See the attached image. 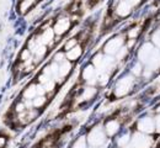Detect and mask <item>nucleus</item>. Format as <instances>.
Listing matches in <instances>:
<instances>
[{
  "label": "nucleus",
  "instance_id": "obj_1",
  "mask_svg": "<svg viewBox=\"0 0 160 148\" xmlns=\"http://www.w3.org/2000/svg\"><path fill=\"white\" fill-rule=\"evenodd\" d=\"M133 82L134 78L132 75H124L123 78H121L115 86V95L118 98L127 95L133 88Z\"/></svg>",
  "mask_w": 160,
  "mask_h": 148
},
{
  "label": "nucleus",
  "instance_id": "obj_2",
  "mask_svg": "<svg viewBox=\"0 0 160 148\" xmlns=\"http://www.w3.org/2000/svg\"><path fill=\"white\" fill-rule=\"evenodd\" d=\"M106 141V135L103 132V130L101 127H95L90 131L89 136H88V142L92 146V147H100L105 143Z\"/></svg>",
  "mask_w": 160,
  "mask_h": 148
},
{
  "label": "nucleus",
  "instance_id": "obj_3",
  "mask_svg": "<svg viewBox=\"0 0 160 148\" xmlns=\"http://www.w3.org/2000/svg\"><path fill=\"white\" fill-rule=\"evenodd\" d=\"M131 143L133 148H150L152 147V138L145 133H134L133 138H131Z\"/></svg>",
  "mask_w": 160,
  "mask_h": 148
},
{
  "label": "nucleus",
  "instance_id": "obj_4",
  "mask_svg": "<svg viewBox=\"0 0 160 148\" xmlns=\"http://www.w3.org/2000/svg\"><path fill=\"white\" fill-rule=\"evenodd\" d=\"M122 44H123V37L122 36H117V37H113L111 40H108L107 43L105 44V53L108 54V56H116V53L122 48Z\"/></svg>",
  "mask_w": 160,
  "mask_h": 148
},
{
  "label": "nucleus",
  "instance_id": "obj_5",
  "mask_svg": "<svg viewBox=\"0 0 160 148\" xmlns=\"http://www.w3.org/2000/svg\"><path fill=\"white\" fill-rule=\"evenodd\" d=\"M70 19L67 18V16H62L59 19H57V21L54 22V26L52 27L53 31H54V35H58V36H62L64 35L69 28H70Z\"/></svg>",
  "mask_w": 160,
  "mask_h": 148
},
{
  "label": "nucleus",
  "instance_id": "obj_6",
  "mask_svg": "<svg viewBox=\"0 0 160 148\" xmlns=\"http://www.w3.org/2000/svg\"><path fill=\"white\" fill-rule=\"evenodd\" d=\"M137 127L142 133H152L155 130V121L152 117H143L138 121Z\"/></svg>",
  "mask_w": 160,
  "mask_h": 148
},
{
  "label": "nucleus",
  "instance_id": "obj_7",
  "mask_svg": "<svg viewBox=\"0 0 160 148\" xmlns=\"http://www.w3.org/2000/svg\"><path fill=\"white\" fill-rule=\"evenodd\" d=\"M145 65L148 69H150L152 72L153 70H157L160 68V51L154 48V51L152 52L150 57L148 58V61L145 62Z\"/></svg>",
  "mask_w": 160,
  "mask_h": 148
},
{
  "label": "nucleus",
  "instance_id": "obj_8",
  "mask_svg": "<svg viewBox=\"0 0 160 148\" xmlns=\"http://www.w3.org/2000/svg\"><path fill=\"white\" fill-rule=\"evenodd\" d=\"M82 79L88 83V84H94L98 79V70L94 65H88L85 67V69L82 70Z\"/></svg>",
  "mask_w": 160,
  "mask_h": 148
},
{
  "label": "nucleus",
  "instance_id": "obj_9",
  "mask_svg": "<svg viewBox=\"0 0 160 148\" xmlns=\"http://www.w3.org/2000/svg\"><path fill=\"white\" fill-rule=\"evenodd\" d=\"M154 51V46L152 43H144L139 49V53H138V57H139V61L142 63L145 64V62L148 61V58L150 57L152 52Z\"/></svg>",
  "mask_w": 160,
  "mask_h": 148
},
{
  "label": "nucleus",
  "instance_id": "obj_10",
  "mask_svg": "<svg viewBox=\"0 0 160 148\" xmlns=\"http://www.w3.org/2000/svg\"><path fill=\"white\" fill-rule=\"evenodd\" d=\"M54 36H56V35H54L53 28H52V27H47V28L42 30V33H41V36L38 37V40H40V42L42 43V44L47 46V44L53 43Z\"/></svg>",
  "mask_w": 160,
  "mask_h": 148
},
{
  "label": "nucleus",
  "instance_id": "obj_11",
  "mask_svg": "<svg viewBox=\"0 0 160 148\" xmlns=\"http://www.w3.org/2000/svg\"><path fill=\"white\" fill-rule=\"evenodd\" d=\"M115 11H116V14H117L120 18H126V16H128V15L131 14V11H132V6H131L127 1L121 0L120 3L117 4Z\"/></svg>",
  "mask_w": 160,
  "mask_h": 148
},
{
  "label": "nucleus",
  "instance_id": "obj_12",
  "mask_svg": "<svg viewBox=\"0 0 160 148\" xmlns=\"http://www.w3.org/2000/svg\"><path fill=\"white\" fill-rule=\"evenodd\" d=\"M81 54H82V47L79 46V44H77L75 47H73L72 49H69L67 52L65 58L69 62H75V61H78L80 57H81Z\"/></svg>",
  "mask_w": 160,
  "mask_h": 148
},
{
  "label": "nucleus",
  "instance_id": "obj_13",
  "mask_svg": "<svg viewBox=\"0 0 160 148\" xmlns=\"http://www.w3.org/2000/svg\"><path fill=\"white\" fill-rule=\"evenodd\" d=\"M72 72V62L69 61H64L59 64V70H58V78L59 79H64L68 77V74Z\"/></svg>",
  "mask_w": 160,
  "mask_h": 148
},
{
  "label": "nucleus",
  "instance_id": "obj_14",
  "mask_svg": "<svg viewBox=\"0 0 160 148\" xmlns=\"http://www.w3.org/2000/svg\"><path fill=\"white\" fill-rule=\"evenodd\" d=\"M23 100H32L37 96V85L36 84H30L28 86H26V89L22 93Z\"/></svg>",
  "mask_w": 160,
  "mask_h": 148
},
{
  "label": "nucleus",
  "instance_id": "obj_15",
  "mask_svg": "<svg viewBox=\"0 0 160 148\" xmlns=\"http://www.w3.org/2000/svg\"><path fill=\"white\" fill-rule=\"evenodd\" d=\"M105 130H106V132H107L108 136H113V135H116L120 131V122L117 120H110L106 124Z\"/></svg>",
  "mask_w": 160,
  "mask_h": 148
},
{
  "label": "nucleus",
  "instance_id": "obj_16",
  "mask_svg": "<svg viewBox=\"0 0 160 148\" xmlns=\"http://www.w3.org/2000/svg\"><path fill=\"white\" fill-rule=\"evenodd\" d=\"M96 93H98V90H96L95 88L88 86V88H85V89L82 90V93H81V99H82V100H90V99H92V98L96 95Z\"/></svg>",
  "mask_w": 160,
  "mask_h": 148
},
{
  "label": "nucleus",
  "instance_id": "obj_17",
  "mask_svg": "<svg viewBox=\"0 0 160 148\" xmlns=\"http://www.w3.org/2000/svg\"><path fill=\"white\" fill-rule=\"evenodd\" d=\"M46 103H47V98L44 95H37L35 99H32V107L38 110L46 105Z\"/></svg>",
  "mask_w": 160,
  "mask_h": 148
},
{
  "label": "nucleus",
  "instance_id": "obj_18",
  "mask_svg": "<svg viewBox=\"0 0 160 148\" xmlns=\"http://www.w3.org/2000/svg\"><path fill=\"white\" fill-rule=\"evenodd\" d=\"M117 143L120 147H126L128 143H131V135L129 133H123L121 135L117 140Z\"/></svg>",
  "mask_w": 160,
  "mask_h": 148
},
{
  "label": "nucleus",
  "instance_id": "obj_19",
  "mask_svg": "<svg viewBox=\"0 0 160 148\" xmlns=\"http://www.w3.org/2000/svg\"><path fill=\"white\" fill-rule=\"evenodd\" d=\"M78 44V40L77 38H69L68 41H67V43L64 44V49L68 52L69 49H72L73 47H75Z\"/></svg>",
  "mask_w": 160,
  "mask_h": 148
},
{
  "label": "nucleus",
  "instance_id": "obj_20",
  "mask_svg": "<svg viewBox=\"0 0 160 148\" xmlns=\"http://www.w3.org/2000/svg\"><path fill=\"white\" fill-rule=\"evenodd\" d=\"M131 72H132V74L133 75H136V77H138L142 74V72H143V68H142V64L140 63H136L132 68H131Z\"/></svg>",
  "mask_w": 160,
  "mask_h": 148
},
{
  "label": "nucleus",
  "instance_id": "obj_21",
  "mask_svg": "<svg viewBox=\"0 0 160 148\" xmlns=\"http://www.w3.org/2000/svg\"><path fill=\"white\" fill-rule=\"evenodd\" d=\"M127 53H128L127 47H122L120 51L116 53V58H117V61H122V59H124V58H126V56H127Z\"/></svg>",
  "mask_w": 160,
  "mask_h": 148
},
{
  "label": "nucleus",
  "instance_id": "obj_22",
  "mask_svg": "<svg viewBox=\"0 0 160 148\" xmlns=\"http://www.w3.org/2000/svg\"><path fill=\"white\" fill-rule=\"evenodd\" d=\"M27 110V107L25 105V101L22 100L20 103H18L16 105H15V114L18 115V114H21V112H25Z\"/></svg>",
  "mask_w": 160,
  "mask_h": 148
},
{
  "label": "nucleus",
  "instance_id": "obj_23",
  "mask_svg": "<svg viewBox=\"0 0 160 148\" xmlns=\"http://www.w3.org/2000/svg\"><path fill=\"white\" fill-rule=\"evenodd\" d=\"M138 35H139V28L138 27H133L128 31V38L129 40H136L138 37Z\"/></svg>",
  "mask_w": 160,
  "mask_h": 148
},
{
  "label": "nucleus",
  "instance_id": "obj_24",
  "mask_svg": "<svg viewBox=\"0 0 160 148\" xmlns=\"http://www.w3.org/2000/svg\"><path fill=\"white\" fill-rule=\"evenodd\" d=\"M43 86H44L46 93H51V91H53V90L56 89V82H54L53 79H51L49 82H47Z\"/></svg>",
  "mask_w": 160,
  "mask_h": 148
},
{
  "label": "nucleus",
  "instance_id": "obj_25",
  "mask_svg": "<svg viewBox=\"0 0 160 148\" xmlns=\"http://www.w3.org/2000/svg\"><path fill=\"white\" fill-rule=\"evenodd\" d=\"M64 61H65V54H64L63 52L56 53L54 57H53V62H56V63H58V64H60L62 62H64Z\"/></svg>",
  "mask_w": 160,
  "mask_h": 148
},
{
  "label": "nucleus",
  "instance_id": "obj_26",
  "mask_svg": "<svg viewBox=\"0 0 160 148\" xmlns=\"http://www.w3.org/2000/svg\"><path fill=\"white\" fill-rule=\"evenodd\" d=\"M73 148H85V138L84 137H80L79 140L74 143Z\"/></svg>",
  "mask_w": 160,
  "mask_h": 148
},
{
  "label": "nucleus",
  "instance_id": "obj_27",
  "mask_svg": "<svg viewBox=\"0 0 160 148\" xmlns=\"http://www.w3.org/2000/svg\"><path fill=\"white\" fill-rule=\"evenodd\" d=\"M153 41H154V43H155L158 47H160V30L154 32V35H153Z\"/></svg>",
  "mask_w": 160,
  "mask_h": 148
},
{
  "label": "nucleus",
  "instance_id": "obj_28",
  "mask_svg": "<svg viewBox=\"0 0 160 148\" xmlns=\"http://www.w3.org/2000/svg\"><path fill=\"white\" fill-rule=\"evenodd\" d=\"M6 143H8V137L0 135V148H5Z\"/></svg>",
  "mask_w": 160,
  "mask_h": 148
},
{
  "label": "nucleus",
  "instance_id": "obj_29",
  "mask_svg": "<svg viewBox=\"0 0 160 148\" xmlns=\"http://www.w3.org/2000/svg\"><path fill=\"white\" fill-rule=\"evenodd\" d=\"M124 1H127L132 8H133V6H136V5H138V4L140 3V0H124Z\"/></svg>",
  "mask_w": 160,
  "mask_h": 148
},
{
  "label": "nucleus",
  "instance_id": "obj_30",
  "mask_svg": "<svg viewBox=\"0 0 160 148\" xmlns=\"http://www.w3.org/2000/svg\"><path fill=\"white\" fill-rule=\"evenodd\" d=\"M155 128L160 132V115L155 119Z\"/></svg>",
  "mask_w": 160,
  "mask_h": 148
},
{
  "label": "nucleus",
  "instance_id": "obj_31",
  "mask_svg": "<svg viewBox=\"0 0 160 148\" xmlns=\"http://www.w3.org/2000/svg\"><path fill=\"white\" fill-rule=\"evenodd\" d=\"M134 43H136V40H129L128 41V47H132Z\"/></svg>",
  "mask_w": 160,
  "mask_h": 148
}]
</instances>
